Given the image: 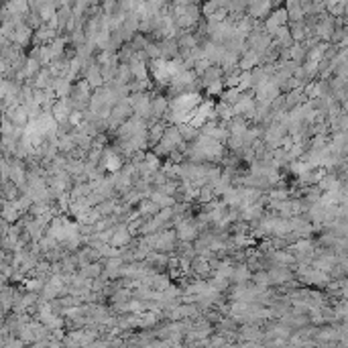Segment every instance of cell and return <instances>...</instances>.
Masks as SVG:
<instances>
[{
	"mask_svg": "<svg viewBox=\"0 0 348 348\" xmlns=\"http://www.w3.org/2000/svg\"><path fill=\"white\" fill-rule=\"evenodd\" d=\"M92 94H94V88L88 84L86 78L73 82V88H71V94H69L71 104H73V110H82V112L88 110L90 100H92Z\"/></svg>",
	"mask_w": 348,
	"mask_h": 348,
	"instance_id": "obj_1",
	"label": "cell"
},
{
	"mask_svg": "<svg viewBox=\"0 0 348 348\" xmlns=\"http://www.w3.org/2000/svg\"><path fill=\"white\" fill-rule=\"evenodd\" d=\"M149 69H151V80L155 82L157 88H167L171 84V71H169V59H151L149 61Z\"/></svg>",
	"mask_w": 348,
	"mask_h": 348,
	"instance_id": "obj_2",
	"label": "cell"
},
{
	"mask_svg": "<svg viewBox=\"0 0 348 348\" xmlns=\"http://www.w3.org/2000/svg\"><path fill=\"white\" fill-rule=\"evenodd\" d=\"M151 120H165V116L169 114L171 110V98L169 96H163L159 92H153V102H151ZM149 122V120H147Z\"/></svg>",
	"mask_w": 348,
	"mask_h": 348,
	"instance_id": "obj_3",
	"label": "cell"
},
{
	"mask_svg": "<svg viewBox=\"0 0 348 348\" xmlns=\"http://www.w3.org/2000/svg\"><path fill=\"white\" fill-rule=\"evenodd\" d=\"M283 92H281V88H279V84H275L273 80H267L259 90H255V98H257V102H273L277 96H281Z\"/></svg>",
	"mask_w": 348,
	"mask_h": 348,
	"instance_id": "obj_4",
	"label": "cell"
},
{
	"mask_svg": "<svg viewBox=\"0 0 348 348\" xmlns=\"http://www.w3.org/2000/svg\"><path fill=\"white\" fill-rule=\"evenodd\" d=\"M33 35H35V29H33V27H29V25L25 23V25L16 27V29L10 33V41L27 49L29 45H33Z\"/></svg>",
	"mask_w": 348,
	"mask_h": 348,
	"instance_id": "obj_5",
	"label": "cell"
},
{
	"mask_svg": "<svg viewBox=\"0 0 348 348\" xmlns=\"http://www.w3.org/2000/svg\"><path fill=\"white\" fill-rule=\"evenodd\" d=\"M84 78L88 80V84H90L92 88H100V86L106 84V80H104V75H102V65H100L98 61H92V63L86 67Z\"/></svg>",
	"mask_w": 348,
	"mask_h": 348,
	"instance_id": "obj_6",
	"label": "cell"
},
{
	"mask_svg": "<svg viewBox=\"0 0 348 348\" xmlns=\"http://www.w3.org/2000/svg\"><path fill=\"white\" fill-rule=\"evenodd\" d=\"M57 37H59L57 29H51V27L45 23L43 27H39V29L35 31V35H33V45H49V43H53Z\"/></svg>",
	"mask_w": 348,
	"mask_h": 348,
	"instance_id": "obj_7",
	"label": "cell"
},
{
	"mask_svg": "<svg viewBox=\"0 0 348 348\" xmlns=\"http://www.w3.org/2000/svg\"><path fill=\"white\" fill-rule=\"evenodd\" d=\"M191 273L194 277H202V279H210L212 277V267H210V259L198 255L191 261Z\"/></svg>",
	"mask_w": 348,
	"mask_h": 348,
	"instance_id": "obj_8",
	"label": "cell"
},
{
	"mask_svg": "<svg viewBox=\"0 0 348 348\" xmlns=\"http://www.w3.org/2000/svg\"><path fill=\"white\" fill-rule=\"evenodd\" d=\"M157 41H159L161 57L163 59L179 57V41H177V37H163V39H157Z\"/></svg>",
	"mask_w": 348,
	"mask_h": 348,
	"instance_id": "obj_9",
	"label": "cell"
},
{
	"mask_svg": "<svg viewBox=\"0 0 348 348\" xmlns=\"http://www.w3.org/2000/svg\"><path fill=\"white\" fill-rule=\"evenodd\" d=\"M259 65H261V53H259L257 49H253V47H248V49L240 55V61H238V67H240L242 71H250V69L259 67Z\"/></svg>",
	"mask_w": 348,
	"mask_h": 348,
	"instance_id": "obj_10",
	"label": "cell"
},
{
	"mask_svg": "<svg viewBox=\"0 0 348 348\" xmlns=\"http://www.w3.org/2000/svg\"><path fill=\"white\" fill-rule=\"evenodd\" d=\"M2 114L10 116V120H12L16 126H25V128H27V124L31 122V116L27 112L25 104H14V106H10V108H8L6 112H2Z\"/></svg>",
	"mask_w": 348,
	"mask_h": 348,
	"instance_id": "obj_11",
	"label": "cell"
},
{
	"mask_svg": "<svg viewBox=\"0 0 348 348\" xmlns=\"http://www.w3.org/2000/svg\"><path fill=\"white\" fill-rule=\"evenodd\" d=\"M224 73H226V71H224V67H222V65H218V63H212V65H210V67H208V69H206V71L200 75V80H202V86H204V88H208L212 82H216V80H222V78H224Z\"/></svg>",
	"mask_w": 348,
	"mask_h": 348,
	"instance_id": "obj_12",
	"label": "cell"
},
{
	"mask_svg": "<svg viewBox=\"0 0 348 348\" xmlns=\"http://www.w3.org/2000/svg\"><path fill=\"white\" fill-rule=\"evenodd\" d=\"M53 116L57 118V120H65V118H69L71 112H73V104H71V98H57L55 100V104H53Z\"/></svg>",
	"mask_w": 348,
	"mask_h": 348,
	"instance_id": "obj_13",
	"label": "cell"
},
{
	"mask_svg": "<svg viewBox=\"0 0 348 348\" xmlns=\"http://www.w3.org/2000/svg\"><path fill=\"white\" fill-rule=\"evenodd\" d=\"M53 80H55V75L51 73V69H49V67H43L31 82H33V86H35L37 90H47V88H53Z\"/></svg>",
	"mask_w": 348,
	"mask_h": 348,
	"instance_id": "obj_14",
	"label": "cell"
},
{
	"mask_svg": "<svg viewBox=\"0 0 348 348\" xmlns=\"http://www.w3.org/2000/svg\"><path fill=\"white\" fill-rule=\"evenodd\" d=\"M137 210H139V214H141L143 218H153V216H157V214H159L161 206H159L155 200H151V198H143V200L139 202Z\"/></svg>",
	"mask_w": 348,
	"mask_h": 348,
	"instance_id": "obj_15",
	"label": "cell"
},
{
	"mask_svg": "<svg viewBox=\"0 0 348 348\" xmlns=\"http://www.w3.org/2000/svg\"><path fill=\"white\" fill-rule=\"evenodd\" d=\"M130 69H132V75L134 80H151V69H149V61H143V59H132L130 63Z\"/></svg>",
	"mask_w": 348,
	"mask_h": 348,
	"instance_id": "obj_16",
	"label": "cell"
},
{
	"mask_svg": "<svg viewBox=\"0 0 348 348\" xmlns=\"http://www.w3.org/2000/svg\"><path fill=\"white\" fill-rule=\"evenodd\" d=\"M250 124H253V122H250L246 116L234 114L230 118V122H228V130H230V134H244Z\"/></svg>",
	"mask_w": 348,
	"mask_h": 348,
	"instance_id": "obj_17",
	"label": "cell"
},
{
	"mask_svg": "<svg viewBox=\"0 0 348 348\" xmlns=\"http://www.w3.org/2000/svg\"><path fill=\"white\" fill-rule=\"evenodd\" d=\"M253 279V271L246 263H234V273H232V283H246Z\"/></svg>",
	"mask_w": 348,
	"mask_h": 348,
	"instance_id": "obj_18",
	"label": "cell"
},
{
	"mask_svg": "<svg viewBox=\"0 0 348 348\" xmlns=\"http://www.w3.org/2000/svg\"><path fill=\"white\" fill-rule=\"evenodd\" d=\"M289 29H291V37L295 43H303L307 39V25L305 21H291L289 23Z\"/></svg>",
	"mask_w": 348,
	"mask_h": 348,
	"instance_id": "obj_19",
	"label": "cell"
},
{
	"mask_svg": "<svg viewBox=\"0 0 348 348\" xmlns=\"http://www.w3.org/2000/svg\"><path fill=\"white\" fill-rule=\"evenodd\" d=\"M132 80H134V75H132L130 65L128 63H120L118 69H116V80L112 84H116V86H128Z\"/></svg>",
	"mask_w": 348,
	"mask_h": 348,
	"instance_id": "obj_20",
	"label": "cell"
},
{
	"mask_svg": "<svg viewBox=\"0 0 348 348\" xmlns=\"http://www.w3.org/2000/svg\"><path fill=\"white\" fill-rule=\"evenodd\" d=\"M80 271L88 277V279H98L104 275V261H94V263H88L84 267H80Z\"/></svg>",
	"mask_w": 348,
	"mask_h": 348,
	"instance_id": "obj_21",
	"label": "cell"
},
{
	"mask_svg": "<svg viewBox=\"0 0 348 348\" xmlns=\"http://www.w3.org/2000/svg\"><path fill=\"white\" fill-rule=\"evenodd\" d=\"M57 147H59V153H71L75 147H78V143H75V139H73V134L71 132H59L57 134Z\"/></svg>",
	"mask_w": 348,
	"mask_h": 348,
	"instance_id": "obj_22",
	"label": "cell"
},
{
	"mask_svg": "<svg viewBox=\"0 0 348 348\" xmlns=\"http://www.w3.org/2000/svg\"><path fill=\"white\" fill-rule=\"evenodd\" d=\"M287 8V14H289V23L291 21H303L305 18V12H303V6H301V0H285L283 4Z\"/></svg>",
	"mask_w": 348,
	"mask_h": 348,
	"instance_id": "obj_23",
	"label": "cell"
},
{
	"mask_svg": "<svg viewBox=\"0 0 348 348\" xmlns=\"http://www.w3.org/2000/svg\"><path fill=\"white\" fill-rule=\"evenodd\" d=\"M273 39L283 47V49H289L291 45L295 43L293 41V37H291V29H289V25H283V27H279L277 29V33L273 35Z\"/></svg>",
	"mask_w": 348,
	"mask_h": 348,
	"instance_id": "obj_24",
	"label": "cell"
},
{
	"mask_svg": "<svg viewBox=\"0 0 348 348\" xmlns=\"http://www.w3.org/2000/svg\"><path fill=\"white\" fill-rule=\"evenodd\" d=\"M21 69L27 73V78H29V80H33V78H35V75L43 69V65H41V61L35 57V55H31V53H29V55H27V61H25V65H23Z\"/></svg>",
	"mask_w": 348,
	"mask_h": 348,
	"instance_id": "obj_25",
	"label": "cell"
},
{
	"mask_svg": "<svg viewBox=\"0 0 348 348\" xmlns=\"http://www.w3.org/2000/svg\"><path fill=\"white\" fill-rule=\"evenodd\" d=\"M71 88H73V82H69L67 78H55L53 80V90H55L57 98H69Z\"/></svg>",
	"mask_w": 348,
	"mask_h": 348,
	"instance_id": "obj_26",
	"label": "cell"
},
{
	"mask_svg": "<svg viewBox=\"0 0 348 348\" xmlns=\"http://www.w3.org/2000/svg\"><path fill=\"white\" fill-rule=\"evenodd\" d=\"M177 126H179L181 137H183V141H185V143H194V141H198V137H200V128H198V126H194L191 122H181V124H177Z\"/></svg>",
	"mask_w": 348,
	"mask_h": 348,
	"instance_id": "obj_27",
	"label": "cell"
},
{
	"mask_svg": "<svg viewBox=\"0 0 348 348\" xmlns=\"http://www.w3.org/2000/svg\"><path fill=\"white\" fill-rule=\"evenodd\" d=\"M238 61H240V53L230 51V49H224V53H222V57H220V63H218V65H222V67H224V71H228V69H232V67H236V65H238Z\"/></svg>",
	"mask_w": 348,
	"mask_h": 348,
	"instance_id": "obj_28",
	"label": "cell"
},
{
	"mask_svg": "<svg viewBox=\"0 0 348 348\" xmlns=\"http://www.w3.org/2000/svg\"><path fill=\"white\" fill-rule=\"evenodd\" d=\"M21 194H23V191H21V187H18L12 179L2 181V198H6V200H16Z\"/></svg>",
	"mask_w": 348,
	"mask_h": 348,
	"instance_id": "obj_29",
	"label": "cell"
},
{
	"mask_svg": "<svg viewBox=\"0 0 348 348\" xmlns=\"http://www.w3.org/2000/svg\"><path fill=\"white\" fill-rule=\"evenodd\" d=\"M57 8L59 4H55V2H45V4L39 6V14H41V18L45 23H49V21H53L57 16Z\"/></svg>",
	"mask_w": 348,
	"mask_h": 348,
	"instance_id": "obj_30",
	"label": "cell"
},
{
	"mask_svg": "<svg viewBox=\"0 0 348 348\" xmlns=\"http://www.w3.org/2000/svg\"><path fill=\"white\" fill-rule=\"evenodd\" d=\"M151 200H155L161 208H169V206H175V204H177V198H175V196H167V194H163V191H159V189H155V191L151 194Z\"/></svg>",
	"mask_w": 348,
	"mask_h": 348,
	"instance_id": "obj_31",
	"label": "cell"
},
{
	"mask_svg": "<svg viewBox=\"0 0 348 348\" xmlns=\"http://www.w3.org/2000/svg\"><path fill=\"white\" fill-rule=\"evenodd\" d=\"M116 53H118V57H120V63H130V61L134 59V55H137V49H134V45H132L130 41H126Z\"/></svg>",
	"mask_w": 348,
	"mask_h": 348,
	"instance_id": "obj_32",
	"label": "cell"
},
{
	"mask_svg": "<svg viewBox=\"0 0 348 348\" xmlns=\"http://www.w3.org/2000/svg\"><path fill=\"white\" fill-rule=\"evenodd\" d=\"M216 198H218V196H216V191H214V185L206 183V185H202V189H200L198 204H200V206H204V204H210V202H214Z\"/></svg>",
	"mask_w": 348,
	"mask_h": 348,
	"instance_id": "obj_33",
	"label": "cell"
},
{
	"mask_svg": "<svg viewBox=\"0 0 348 348\" xmlns=\"http://www.w3.org/2000/svg\"><path fill=\"white\" fill-rule=\"evenodd\" d=\"M289 55L297 65H301L307 59V49L303 47V43H293L289 47Z\"/></svg>",
	"mask_w": 348,
	"mask_h": 348,
	"instance_id": "obj_34",
	"label": "cell"
},
{
	"mask_svg": "<svg viewBox=\"0 0 348 348\" xmlns=\"http://www.w3.org/2000/svg\"><path fill=\"white\" fill-rule=\"evenodd\" d=\"M45 283L47 281H43V279H39L37 275H33V277H25V281H23V287L27 291H35V293H41L43 287H45Z\"/></svg>",
	"mask_w": 348,
	"mask_h": 348,
	"instance_id": "obj_35",
	"label": "cell"
},
{
	"mask_svg": "<svg viewBox=\"0 0 348 348\" xmlns=\"http://www.w3.org/2000/svg\"><path fill=\"white\" fill-rule=\"evenodd\" d=\"M132 297V289L130 287H120V289H116L110 297H108V303L112 305V303H124V301H128Z\"/></svg>",
	"mask_w": 348,
	"mask_h": 348,
	"instance_id": "obj_36",
	"label": "cell"
},
{
	"mask_svg": "<svg viewBox=\"0 0 348 348\" xmlns=\"http://www.w3.org/2000/svg\"><path fill=\"white\" fill-rule=\"evenodd\" d=\"M253 283H257V285H259V287H263V289L271 287L269 271H267V269H259V271H255V273H253Z\"/></svg>",
	"mask_w": 348,
	"mask_h": 348,
	"instance_id": "obj_37",
	"label": "cell"
},
{
	"mask_svg": "<svg viewBox=\"0 0 348 348\" xmlns=\"http://www.w3.org/2000/svg\"><path fill=\"white\" fill-rule=\"evenodd\" d=\"M224 90H226V84H224V78H222V80L212 82V84L206 88V96H210V98H220Z\"/></svg>",
	"mask_w": 348,
	"mask_h": 348,
	"instance_id": "obj_38",
	"label": "cell"
},
{
	"mask_svg": "<svg viewBox=\"0 0 348 348\" xmlns=\"http://www.w3.org/2000/svg\"><path fill=\"white\" fill-rule=\"evenodd\" d=\"M151 39H153L151 35H145V33H134V35H132V39H130V43L134 45V49H137V51H145Z\"/></svg>",
	"mask_w": 348,
	"mask_h": 348,
	"instance_id": "obj_39",
	"label": "cell"
},
{
	"mask_svg": "<svg viewBox=\"0 0 348 348\" xmlns=\"http://www.w3.org/2000/svg\"><path fill=\"white\" fill-rule=\"evenodd\" d=\"M141 200H143V194H141L139 189H134V187H132L130 191H126V194H122V196H120V202H126V204L134 206V208L139 206V202H141Z\"/></svg>",
	"mask_w": 348,
	"mask_h": 348,
	"instance_id": "obj_40",
	"label": "cell"
},
{
	"mask_svg": "<svg viewBox=\"0 0 348 348\" xmlns=\"http://www.w3.org/2000/svg\"><path fill=\"white\" fill-rule=\"evenodd\" d=\"M271 16L277 21V25H289V14H287V8H285V6H277V8H273Z\"/></svg>",
	"mask_w": 348,
	"mask_h": 348,
	"instance_id": "obj_41",
	"label": "cell"
},
{
	"mask_svg": "<svg viewBox=\"0 0 348 348\" xmlns=\"http://www.w3.org/2000/svg\"><path fill=\"white\" fill-rule=\"evenodd\" d=\"M100 4H102V10H104L106 16H112V14H116V12L122 8V6H120V0H102Z\"/></svg>",
	"mask_w": 348,
	"mask_h": 348,
	"instance_id": "obj_42",
	"label": "cell"
},
{
	"mask_svg": "<svg viewBox=\"0 0 348 348\" xmlns=\"http://www.w3.org/2000/svg\"><path fill=\"white\" fill-rule=\"evenodd\" d=\"M240 94H242V92H240V90H236V88H226V90L222 92L220 100H222V102H228V104L234 106V104H236V100L240 98Z\"/></svg>",
	"mask_w": 348,
	"mask_h": 348,
	"instance_id": "obj_43",
	"label": "cell"
},
{
	"mask_svg": "<svg viewBox=\"0 0 348 348\" xmlns=\"http://www.w3.org/2000/svg\"><path fill=\"white\" fill-rule=\"evenodd\" d=\"M27 25H29V27H33V29L37 31L39 27H43V25H45V21L41 18L39 10H31V12L27 14Z\"/></svg>",
	"mask_w": 348,
	"mask_h": 348,
	"instance_id": "obj_44",
	"label": "cell"
},
{
	"mask_svg": "<svg viewBox=\"0 0 348 348\" xmlns=\"http://www.w3.org/2000/svg\"><path fill=\"white\" fill-rule=\"evenodd\" d=\"M147 55H149V59H159L161 57V47H159V41L153 37L151 41H149V45H147Z\"/></svg>",
	"mask_w": 348,
	"mask_h": 348,
	"instance_id": "obj_45",
	"label": "cell"
},
{
	"mask_svg": "<svg viewBox=\"0 0 348 348\" xmlns=\"http://www.w3.org/2000/svg\"><path fill=\"white\" fill-rule=\"evenodd\" d=\"M145 220H147V218L137 216V218H132V220H128V222H126V226H128V230L132 232V236H139V234H141V228H143Z\"/></svg>",
	"mask_w": 348,
	"mask_h": 348,
	"instance_id": "obj_46",
	"label": "cell"
},
{
	"mask_svg": "<svg viewBox=\"0 0 348 348\" xmlns=\"http://www.w3.org/2000/svg\"><path fill=\"white\" fill-rule=\"evenodd\" d=\"M218 8H220V6H218L216 2H212V0H204V2H202V16H204V18H210V16H212Z\"/></svg>",
	"mask_w": 348,
	"mask_h": 348,
	"instance_id": "obj_47",
	"label": "cell"
},
{
	"mask_svg": "<svg viewBox=\"0 0 348 348\" xmlns=\"http://www.w3.org/2000/svg\"><path fill=\"white\" fill-rule=\"evenodd\" d=\"M210 65H212V61H210L208 57H204V59H200V61H196V67H194V69H196V73H198V75H202V73H204Z\"/></svg>",
	"mask_w": 348,
	"mask_h": 348,
	"instance_id": "obj_48",
	"label": "cell"
},
{
	"mask_svg": "<svg viewBox=\"0 0 348 348\" xmlns=\"http://www.w3.org/2000/svg\"><path fill=\"white\" fill-rule=\"evenodd\" d=\"M212 2H216L220 8H228V6L232 4V0H212Z\"/></svg>",
	"mask_w": 348,
	"mask_h": 348,
	"instance_id": "obj_49",
	"label": "cell"
},
{
	"mask_svg": "<svg viewBox=\"0 0 348 348\" xmlns=\"http://www.w3.org/2000/svg\"><path fill=\"white\" fill-rule=\"evenodd\" d=\"M75 0H59V6H73Z\"/></svg>",
	"mask_w": 348,
	"mask_h": 348,
	"instance_id": "obj_50",
	"label": "cell"
}]
</instances>
